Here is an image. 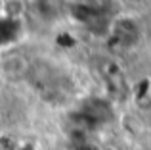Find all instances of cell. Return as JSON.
<instances>
[{"mask_svg": "<svg viewBox=\"0 0 151 150\" xmlns=\"http://www.w3.org/2000/svg\"><path fill=\"white\" fill-rule=\"evenodd\" d=\"M2 69L6 75H12V77H19V75H23L29 69V64H27V60L23 56H10L4 60L2 64Z\"/></svg>", "mask_w": 151, "mask_h": 150, "instance_id": "1", "label": "cell"}, {"mask_svg": "<svg viewBox=\"0 0 151 150\" xmlns=\"http://www.w3.org/2000/svg\"><path fill=\"white\" fill-rule=\"evenodd\" d=\"M128 2H130V4H144L145 0H128Z\"/></svg>", "mask_w": 151, "mask_h": 150, "instance_id": "2", "label": "cell"}]
</instances>
